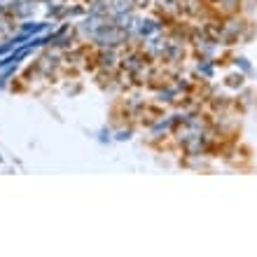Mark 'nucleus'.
Returning <instances> with one entry per match:
<instances>
[{
  "label": "nucleus",
  "instance_id": "f257e3e1",
  "mask_svg": "<svg viewBox=\"0 0 257 257\" xmlns=\"http://www.w3.org/2000/svg\"><path fill=\"white\" fill-rule=\"evenodd\" d=\"M96 66L101 68V70H110V73H117L119 66H122V54H119V49H112V47H101L96 52L94 56Z\"/></svg>",
  "mask_w": 257,
  "mask_h": 257
},
{
  "label": "nucleus",
  "instance_id": "f03ea898",
  "mask_svg": "<svg viewBox=\"0 0 257 257\" xmlns=\"http://www.w3.org/2000/svg\"><path fill=\"white\" fill-rule=\"evenodd\" d=\"M152 5L164 19H178L183 17V0H155Z\"/></svg>",
  "mask_w": 257,
  "mask_h": 257
},
{
  "label": "nucleus",
  "instance_id": "7ed1b4c3",
  "mask_svg": "<svg viewBox=\"0 0 257 257\" xmlns=\"http://www.w3.org/2000/svg\"><path fill=\"white\" fill-rule=\"evenodd\" d=\"M136 10V0H108V17H119V14L134 12Z\"/></svg>",
  "mask_w": 257,
  "mask_h": 257
},
{
  "label": "nucleus",
  "instance_id": "20e7f679",
  "mask_svg": "<svg viewBox=\"0 0 257 257\" xmlns=\"http://www.w3.org/2000/svg\"><path fill=\"white\" fill-rule=\"evenodd\" d=\"M215 66H217L215 59H203L201 56V61L196 63V75H199L201 80H213V75H215Z\"/></svg>",
  "mask_w": 257,
  "mask_h": 257
},
{
  "label": "nucleus",
  "instance_id": "39448f33",
  "mask_svg": "<svg viewBox=\"0 0 257 257\" xmlns=\"http://www.w3.org/2000/svg\"><path fill=\"white\" fill-rule=\"evenodd\" d=\"M47 28H49V21H24V24H19V31L28 33L31 38H33V35L45 33Z\"/></svg>",
  "mask_w": 257,
  "mask_h": 257
},
{
  "label": "nucleus",
  "instance_id": "423d86ee",
  "mask_svg": "<svg viewBox=\"0 0 257 257\" xmlns=\"http://www.w3.org/2000/svg\"><path fill=\"white\" fill-rule=\"evenodd\" d=\"M14 17L12 14H3L0 17V42H5L10 35H14V31H19V28L14 26Z\"/></svg>",
  "mask_w": 257,
  "mask_h": 257
},
{
  "label": "nucleus",
  "instance_id": "0eeeda50",
  "mask_svg": "<svg viewBox=\"0 0 257 257\" xmlns=\"http://www.w3.org/2000/svg\"><path fill=\"white\" fill-rule=\"evenodd\" d=\"M224 84H227V87H234V89H236V87L241 89V87H243V75H241V73H236V75H229Z\"/></svg>",
  "mask_w": 257,
  "mask_h": 257
},
{
  "label": "nucleus",
  "instance_id": "6e6552de",
  "mask_svg": "<svg viewBox=\"0 0 257 257\" xmlns=\"http://www.w3.org/2000/svg\"><path fill=\"white\" fill-rule=\"evenodd\" d=\"M134 136V128H119L115 134V141H119V143H124V141H128Z\"/></svg>",
  "mask_w": 257,
  "mask_h": 257
},
{
  "label": "nucleus",
  "instance_id": "1a4fd4ad",
  "mask_svg": "<svg viewBox=\"0 0 257 257\" xmlns=\"http://www.w3.org/2000/svg\"><path fill=\"white\" fill-rule=\"evenodd\" d=\"M236 68H241L243 73H250V63H248V59H243V56L236 59Z\"/></svg>",
  "mask_w": 257,
  "mask_h": 257
},
{
  "label": "nucleus",
  "instance_id": "9d476101",
  "mask_svg": "<svg viewBox=\"0 0 257 257\" xmlns=\"http://www.w3.org/2000/svg\"><path fill=\"white\" fill-rule=\"evenodd\" d=\"M98 141H101V143H110V141H112V134L103 128V131H101V138H98Z\"/></svg>",
  "mask_w": 257,
  "mask_h": 257
},
{
  "label": "nucleus",
  "instance_id": "9b49d317",
  "mask_svg": "<svg viewBox=\"0 0 257 257\" xmlns=\"http://www.w3.org/2000/svg\"><path fill=\"white\" fill-rule=\"evenodd\" d=\"M3 14H10V5H3V3H0V17H3Z\"/></svg>",
  "mask_w": 257,
  "mask_h": 257
},
{
  "label": "nucleus",
  "instance_id": "f8f14e48",
  "mask_svg": "<svg viewBox=\"0 0 257 257\" xmlns=\"http://www.w3.org/2000/svg\"><path fill=\"white\" fill-rule=\"evenodd\" d=\"M0 162H3V157H0Z\"/></svg>",
  "mask_w": 257,
  "mask_h": 257
}]
</instances>
